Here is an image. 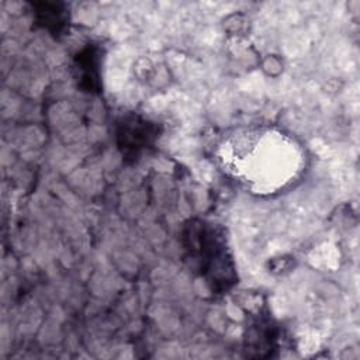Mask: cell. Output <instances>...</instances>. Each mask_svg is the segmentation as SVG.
Here are the masks:
<instances>
[{"label":"cell","mask_w":360,"mask_h":360,"mask_svg":"<svg viewBox=\"0 0 360 360\" xmlns=\"http://www.w3.org/2000/svg\"><path fill=\"white\" fill-rule=\"evenodd\" d=\"M191 240L189 251L192 258L199 262L202 273L213 284V290H227L234 284V269L231 266V259L227 255L224 242L216 230L198 224L192 226L189 237Z\"/></svg>","instance_id":"cell-1"},{"label":"cell","mask_w":360,"mask_h":360,"mask_svg":"<svg viewBox=\"0 0 360 360\" xmlns=\"http://www.w3.org/2000/svg\"><path fill=\"white\" fill-rule=\"evenodd\" d=\"M50 5H43V9L37 12L39 19L48 29L53 26L54 30H58L64 25V12H60L55 6H53V11H50Z\"/></svg>","instance_id":"cell-3"},{"label":"cell","mask_w":360,"mask_h":360,"mask_svg":"<svg viewBox=\"0 0 360 360\" xmlns=\"http://www.w3.org/2000/svg\"><path fill=\"white\" fill-rule=\"evenodd\" d=\"M120 137H123L124 139L123 145H128L127 148H135L137 151V149H141L145 144H148L151 135H149L148 125L145 123L132 121L130 123V125L128 124L125 125Z\"/></svg>","instance_id":"cell-2"}]
</instances>
